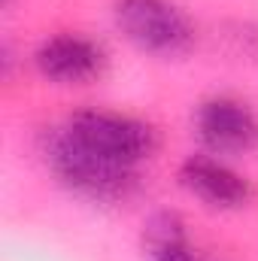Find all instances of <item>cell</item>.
Segmentation results:
<instances>
[{
  "instance_id": "1",
  "label": "cell",
  "mask_w": 258,
  "mask_h": 261,
  "mask_svg": "<svg viewBox=\"0 0 258 261\" xmlns=\"http://www.w3.org/2000/svg\"><path fill=\"white\" fill-rule=\"evenodd\" d=\"M43 158L61 186H67L70 192L88 197V200H119V197H128L137 186L134 167L116 164V161L97 155L94 149L79 143L64 125L46 130Z\"/></svg>"
},
{
  "instance_id": "2",
  "label": "cell",
  "mask_w": 258,
  "mask_h": 261,
  "mask_svg": "<svg viewBox=\"0 0 258 261\" xmlns=\"http://www.w3.org/2000/svg\"><path fill=\"white\" fill-rule=\"evenodd\" d=\"M64 128L97 155L134 170L158 149V134L146 119L116 110H79L64 122Z\"/></svg>"
},
{
  "instance_id": "3",
  "label": "cell",
  "mask_w": 258,
  "mask_h": 261,
  "mask_svg": "<svg viewBox=\"0 0 258 261\" xmlns=\"http://www.w3.org/2000/svg\"><path fill=\"white\" fill-rule=\"evenodd\" d=\"M113 21L137 49L176 58L194 43L189 15L173 0H113Z\"/></svg>"
},
{
  "instance_id": "4",
  "label": "cell",
  "mask_w": 258,
  "mask_h": 261,
  "mask_svg": "<svg viewBox=\"0 0 258 261\" xmlns=\"http://www.w3.org/2000/svg\"><path fill=\"white\" fill-rule=\"evenodd\" d=\"M194 130L203 140V146L213 149L216 155H237L255 143L258 122L243 100L216 94V97H207L197 103Z\"/></svg>"
},
{
  "instance_id": "5",
  "label": "cell",
  "mask_w": 258,
  "mask_h": 261,
  "mask_svg": "<svg viewBox=\"0 0 258 261\" xmlns=\"http://www.w3.org/2000/svg\"><path fill=\"white\" fill-rule=\"evenodd\" d=\"M34 64L40 70V76H46L49 82L82 85V82L100 76V70L107 64V55H104L100 43H94L91 37L55 34L37 46Z\"/></svg>"
},
{
  "instance_id": "6",
  "label": "cell",
  "mask_w": 258,
  "mask_h": 261,
  "mask_svg": "<svg viewBox=\"0 0 258 261\" xmlns=\"http://www.w3.org/2000/svg\"><path fill=\"white\" fill-rule=\"evenodd\" d=\"M179 182L189 195L216 210H240L255 197L252 182L243 173L213 155H189L179 164Z\"/></svg>"
},
{
  "instance_id": "7",
  "label": "cell",
  "mask_w": 258,
  "mask_h": 261,
  "mask_svg": "<svg viewBox=\"0 0 258 261\" xmlns=\"http://www.w3.org/2000/svg\"><path fill=\"white\" fill-rule=\"evenodd\" d=\"M140 246L146 261H200L189 225L176 210H155L143 222Z\"/></svg>"
},
{
  "instance_id": "8",
  "label": "cell",
  "mask_w": 258,
  "mask_h": 261,
  "mask_svg": "<svg viewBox=\"0 0 258 261\" xmlns=\"http://www.w3.org/2000/svg\"><path fill=\"white\" fill-rule=\"evenodd\" d=\"M9 3H12V0H3V6H9Z\"/></svg>"
}]
</instances>
